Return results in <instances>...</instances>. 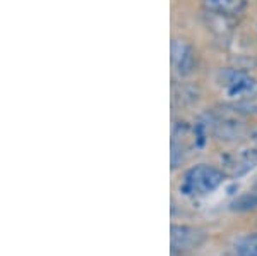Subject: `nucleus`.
<instances>
[{
  "mask_svg": "<svg viewBox=\"0 0 257 256\" xmlns=\"http://www.w3.org/2000/svg\"><path fill=\"white\" fill-rule=\"evenodd\" d=\"M226 172L209 163H197L185 170L180 181V193L189 198L208 196L225 183Z\"/></svg>",
  "mask_w": 257,
  "mask_h": 256,
  "instance_id": "1",
  "label": "nucleus"
},
{
  "mask_svg": "<svg viewBox=\"0 0 257 256\" xmlns=\"http://www.w3.org/2000/svg\"><path fill=\"white\" fill-rule=\"evenodd\" d=\"M216 84L228 100L237 103H247L257 97V79L242 67H221L216 74Z\"/></svg>",
  "mask_w": 257,
  "mask_h": 256,
  "instance_id": "2",
  "label": "nucleus"
},
{
  "mask_svg": "<svg viewBox=\"0 0 257 256\" xmlns=\"http://www.w3.org/2000/svg\"><path fill=\"white\" fill-rule=\"evenodd\" d=\"M197 50L189 40L173 38L172 41V67L178 77H189L197 71Z\"/></svg>",
  "mask_w": 257,
  "mask_h": 256,
  "instance_id": "3",
  "label": "nucleus"
},
{
  "mask_svg": "<svg viewBox=\"0 0 257 256\" xmlns=\"http://www.w3.org/2000/svg\"><path fill=\"white\" fill-rule=\"evenodd\" d=\"M202 11L211 16L238 18L248 9V0H199Z\"/></svg>",
  "mask_w": 257,
  "mask_h": 256,
  "instance_id": "4",
  "label": "nucleus"
},
{
  "mask_svg": "<svg viewBox=\"0 0 257 256\" xmlns=\"http://www.w3.org/2000/svg\"><path fill=\"white\" fill-rule=\"evenodd\" d=\"M204 234H201L197 229L185 225H173L172 227V249L184 251V249H194L202 242Z\"/></svg>",
  "mask_w": 257,
  "mask_h": 256,
  "instance_id": "5",
  "label": "nucleus"
},
{
  "mask_svg": "<svg viewBox=\"0 0 257 256\" xmlns=\"http://www.w3.org/2000/svg\"><path fill=\"white\" fill-rule=\"evenodd\" d=\"M257 165V148L255 150H243L228 160V167L231 168V176H242Z\"/></svg>",
  "mask_w": 257,
  "mask_h": 256,
  "instance_id": "6",
  "label": "nucleus"
},
{
  "mask_svg": "<svg viewBox=\"0 0 257 256\" xmlns=\"http://www.w3.org/2000/svg\"><path fill=\"white\" fill-rule=\"evenodd\" d=\"M235 254L237 256H257V232L238 239L235 244Z\"/></svg>",
  "mask_w": 257,
  "mask_h": 256,
  "instance_id": "7",
  "label": "nucleus"
},
{
  "mask_svg": "<svg viewBox=\"0 0 257 256\" xmlns=\"http://www.w3.org/2000/svg\"><path fill=\"white\" fill-rule=\"evenodd\" d=\"M250 136H252V139H254V141L257 143V126L254 127V129H252V133H250Z\"/></svg>",
  "mask_w": 257,
  "mask_h": 256,
  "instance_id": "8",
  "label": "nucleus"
}]
</instances>
